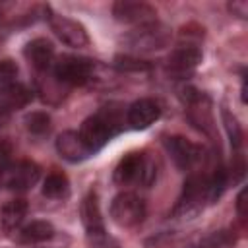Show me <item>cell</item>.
I'll list each match as a JSON object with an SVG mask.
<instances>
[{"label": "cell", "instance_id": "1", "mask_svg": "<svg viewBox=\"0 0 248 248\" xmlns=\"http://www.w3.org/2000/svg\"><path fill=\"white\" fill-rule=\"evenodd\" d=\"M124 126V118H122V110L110 107L101 108L99 112H95L93 116L85 118L81 128H79V136L83 138L85 145L91 149V153L99 151L107 141H110Z\"/></svg>", "mask_w": 248, "mask_h": 248}, {"label": "cell", "instance_id": "2", "mask_svg": "<svg viewBox=\"0 0 248 248\" xmlns=\"http://www.w3.org/2000/svg\"><path fill=\"white\" fill-rule=\"evenodd\" d=\"M157 176V170H155V163L145 155V153H138V151H132V153H126L116 169H114V184L118 186H134V184H141V186H149Z\"/></svg>", "mask_w": 248, "mask_h": 248}, {"label": "cell", "instance_id": "3", "mask_svg": "<svg viewBox=\"0 0 248 248\" xmlns=\"http://www.w3.org/2000/svg\"><path fill=\"white\" fill-rule=\"evenodd\" d=\"M81 213V223L85 227L87 232V240L91 248H118L114 238L108 236L105 223H103V215H101V207H99V198L95 192H89L79 207Z\"/></svg>", "mask_w": 248, "mask_h": 248}, {"label": "cell", "instance_id": "4", "mask_svg": "<svg viewBox=\"0 0 248 248\" xmlns=\"http://www.w3.org/2000/svg\"><path fill=\"white\" fill-rule=\"evenodd\" d=\"M41 178V169L27 159L10 161L6 167L0 169V184L14 192H27L31 190Z\"/></svg>", "mask_w": 248, "mask_h": 248}, {"label": "cell", "instance_id": "5", "mask_svg": "<svg viewBox=\"0 0 248 248\" xmlns=\"http://www.w3.org/2000/svg\"><path fill=\"white\" fill-rule=\"evenodd\" d=\"M95 64L89 58L83 56H72L64 54L52 64L54 78L64 85H83L93 78Z\"/></svg>", "mask_w": 248, "mask_h": 248}, {"label": "cell", "instance_id": "6", "mask_svg": "<svg viewBox=\"0 0 248 248\" xmlns=\"http://www.w3.org/2000/svg\"><path fill=\"white\" fill-rule=\"evenodd\" d=\"M110 217L120 227H136L145 217V202L134 192H122L110 203Z\"/></svg>", "mask_w": 248, "mask_h": 248}, {"label": "cell", "instance_id": "7", "mask_svg": "<svg viewBox=\"0 0 248 248\" xmlns=\"http://www.w3.org/2000/svg\"><path fill=\"white\" fill-rule=\"evenodd\" d=\"M169 41H170L169 29H167L165 25L157 23V21L140 25L138 29H134V31L126 37V43L130 45V48L140 50V52L163 48V46L169 45Z\"/></svg>", "mask_w": 248, "mask_h": 248}, {"label": "cell", "instance_id": "8", "mask_svg": "<svg viewBox=\"0 0 248 248\" xmlns=\"http://www.w3.org/2000/svg\"><path fill=\"white\" fill-rule=\"evenodd\" d=\"M45 12H46V17H48L50 29L54 31V35L62 43H66L68 46H74V48L85 46L89 43L87 31H85V27L81 23H78L76 19H70L66 16H60V14L52 12L50 8H46Z\"/></svg>", "mask_w": 248, "mask_h": 248}, {"label": "cell", "instance_id": "9", "mask_svg": "<svg viewBox=\"0 0 248 248\" xmlns=\"http://www.w3.org/2000/svg\"><path fill=\"white\" fill-rule=\"evenodd\" d=\"M165 147L170 155V159L174 161V165L180 169V170H192L202 159H203V149L182 138V136H170L165 140Z\"/></svg>", "mask_w": 248, "mask_h": 248}, {"label": "cell", "instance_id": "10", "mask_svg": "<svg viewBox=\"0 0 248 248\" xmlns=\"http://www.w3.org/2000/svg\"><path fill=\"white\" fill-rule=\"evenodd\" d=\"M200 62H202V50L194 43H182L169 54L167 70L176 78H186L198 68Z\"/></svg>", "mask_w": 248, "mask_h": 248}, {"label": "cell", "instance_id": "11", "mask_svg": "<svg viewBox=\"0 0 248 248\" xmlns=\"http://www.w3.org/2000/svg\"><path fill=\"white\" fill-rule=\"evenodd\" d=\"M112 14L122 23H134V25H145L155 21V10L145 2H116L112 6Z\"/></svg>", "mask_w": 248, "mask_h": 248}, {"label": "cell", "instance_id": "12", "mask_svg": "<svg viewBox=\"0 0 248 248\" xmlns=\"http://www.w3.org/2000/svg\"><path fill=\"white\" fill-rule=\"evenodd\" d=\"M161 116V107L153 99H138L126 110V120L134 130L149 128Z\"/></svg>", "mask_w": 248, "mask_h": 248}, {"label": "cell", "instance_id": "13", "mask_svg": "<svg viewBox=\"0 0 248 248\" xmlns=\"http://www.w3.org/2000/svg\"><path fill=\"white\" fill-rule=\"evenodd\" d=\"M56 151L70 163H79L85 161L91 153V149L85 145L83 138L76 130H66L56 138Z\"/></svg>", "mask_w": 248, "mask_h": 248}, {"label": "cell", "instance_id": "14", "mask_svg": "<svg viewBox=\"0 0 248 248\" xmlns=\"http://www.w3.org/2000/svg\"><path fill=\"white\" fill-rule=\"evenodd\" d=\"M25 58L37 72H48L54 64V46L50 41L39 37L27 43L25 46Z\"/></svg>", "mask_w": 248, "mask_h": 248}, {"label": "cell", "instance_id": "15", "mask_svg": "<svg viewBox=\"0 0 248 248\" xmlns=\"http://www.w3.org/2000/svg\"><path fill=\"white\" fill-rule=\"evenodd\" d=\"M31 97H33L31 89L21 81H14L0 87V105H4L8 110L23 108L31 101Z\"/></svg>", "mask_w": 248, "mask_h": 248}, {"label": "cell", "instance_id": "16", "mask_svg": "<svg viewBox=\"0 0 248 248\" xmlns=\"http://www.w3.org/2000/svg\"><path fill=\"white\" fill-rule=\"evenodd\" d=\"M27 215V202L23 198H16L4 203L0 211V221L6 231H17Z\"/></svg>", "mask_w": 248, "mask_h": 248}, {"label": "cell", "instance_id": "17", "mask_svg": "<svg viewBox=\"0 0 248 248\" xmlns=\"http://www.w3.org/2000/svg\"><path fill=\"white\" fill-rule=\"evenodd\" d=\"M54 227L48 221H31L17 231V240L21 244H39L52 238Z\"/></svg>", "mask_w": 248, "mask_h": 248}, {"label": "cell", "instance_id": "18", "mask_svg": "<svg viewBox=\"0 0 248 248\" xmlns=\"http://www.w3.org/2000/svg\"><path fill=\"white\" fill-rule=\"evenodd\" d=\"M70 192V182L66 178L64 172L60 170H52L50 174H46L45 182H43V194L46 198L58 200V198H66Z\"/></svg>", "mask_w": 248, "mask_h": 248}, {"label": "cell", "instance_id": "19", "mask_svg": "<svg viewBox=\"0 0 248 248\" xmlns=\"http://www.w3.org/2000/svg\"><path fill=\"white\" fill-rule=\"evenodd\" d=\"M25 128L35 136H43L50 130V116L43 110H33L25 116Z\"/></svg>", "mask_w": 248, "mask_h": 248}, {"label": "cell", "instance_id": "20", "mask_svg": "<svg viewBox=\"0 0 248 248\" xmlns=\"http://www.w3.org/2000/svg\"><path fill=\"white\" fill-rule=\"evenodd\" d=\"M17 74H19V68L12 58H2L0 60V87L17 81Z\"/></svg>", "mask_w": 248, "mask_h": 248}, {"label": "cell", "instance_id": "21", "mask_svg": "<svg viewBox=\"0 0 248 248\" xmlns=\"http://www.w3.org/2000/svg\"><path fill=\"white\" fill-rule=\"evenodd\" d=\"M232 242H234V236L229 231H217L203 244H205V248H229V246H232Z\"/></svg>", "mask_w": 248, "mask_h": 248}, {"label": "cell", "instance_id": "22", "mask_svg": "<svg viewBox=\"0 0 248 248\" xmlns=\"http://www.w3.org/2000/svg\"><path fill=\"white\" fill-rule=\"evenodd\" d=\"M223 116H225V120H227V128H229V134H231V141H232L234 145H240V141H242V132H240V128H238V124H236V120H234V116H231L227 110H223Z\"/></svg>", "mask_w": 248, "mask_h": 248}, {"label": "cell", "instance_id": "23", "mask_svg": "<svg viewBox=\"0 0 248 248\" xmlns=\"http://www.w3.org/2000/svg\"><path fill=\"white\" fill-rule=\"evenodd\" d=\"M12 153H14L12 143H10L6 138H4V140H0V169H2V167H6V165L10 163Z\"/></svg>", "mask_w": 248, "mask_h": 248}, {"label": "cell", "instance_id": "24", "mask_svg": "<svg viewBox=\"0 0 248 248\" xmlns=\"http://www.w3.org/2000/svg\"><path fill=\"white\" fill-rule=\"evenodd\" d=\"M229 10H231L234 16L244 17V16H248V2H244V0H234V2L229 4Z\"/></svg>", "mask_w": 248, "mask_h": 248}, {"label": "cell", "instance_id": "25", "mask_svg": "<svg viewBox=\"0 0 248 248\" xmlns=\"http://www.w3.org/2000/svg\"><path fill=\"white\" fill-rule=\"evenodd\" d=\"M244 198H246V190H240V194L236 196V211H238L240 219H246V209H244L246 202H244Z\"/></svg>", "mask_w": 248, "mask_h": 248}, {"label": "cell", "instance_id": "26", "mask_svg": "<svg viewBox=\"0 0 248 248\" xmlns=\"http://www.w3.org/2000/svg\"><path fill=\"white\" fill-rule=\"evenodd\" d=\"M10 112H12V110H8L4 105H0V128H2L4 124H8V120H10Z\"/></svg>", "mask_w": 248, "mask_h": 248}, {"label": "cell", "instance_id": "27", "mask_svg": "<svg viewBox=\"0 0 248 248\" xmlns=\"http://www.w3.org/2000/svg\"><path fill=\"white\" fill-rule=\"evenodd\" d=\"M188 248H205V244H196V246H188Z\"/></svg>", "mask_w": 248, "mask_h": 248}]
</instances>
